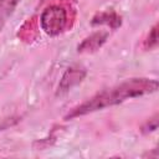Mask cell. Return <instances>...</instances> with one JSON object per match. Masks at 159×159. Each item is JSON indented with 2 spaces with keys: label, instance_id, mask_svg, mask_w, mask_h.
<instances>
[{
  "label": "cell",
  "instance_id": "obj_4",
  "mask_svg": "<svg viewBox=\"0 0 159 159\" xmlns=\"http://www.w3.org/2000/svg\"><path fill=\"white\" fill-rule=\"evenodd\" d=\"M109 34L107 31H97L83 39V41L77 46V52L80 53H92L99 50L107 41Z\"/></svg>",
  "mask_w": 159,
  "mask_h": 159
},
{
  "label": "cell",
  "instance_id": "obj_2",
  "mask_svg": "<svg viewBox=\"0 0 159 159\" xmlns=\"http://www.w3.org/2000/svg\"><path fill=\"white\" fill-rule=\"evenodd\" d=\"M68 22V14L65 6L52 4L47 6L40 15V25L48 36H58L62 34Z\"/></svg>",
  "mask_w": 159,
  "mask_h": 159
},
{
  "label": "cell",
  "instance_id": "obj_1",
  "mask_svg": "<svg viewBox=\"0 0 159 159\" xmlns=\"http://www.w3.org/2000/svg\"><path fill=\"white\" fill-rule=\"evenodd\" d=\"M158 89V81L153 78H130L116 86L108 87L97 92L84 102L73 107L66 116L65 120H70L77 117H82L116 104H119L127 99L140 97L144 94L153 93Z\"/></svg>",
  "mask_w": 159,
  "mask_h": 159
},
{
  "label": "cell",
  "instance_id": "obj_5",
  "mask_svg": "<svg viewBox=\"0 0 159 159\" xmlns=\"http://www.w3.org/2000/svg\"><path fill=\"white\" fill-rule=\"evenodd\" d=\"M91 24L93 26H96V25H107L112 30H116V29L120 27V25H122V16L118 12H116L114 10L101 11V12H97L92 17Z\"/></svg>",
  "mask_w": 159,
  "mask_h": 159
},
{
  "label": "cell",
  "instance_id": "obj_3",
  "mask_svg": "<svg viewBox=\"0 0 159 159\" xmlns=\"http://www.w3.org/2000/svg\"><path fill=\"white\" fill-rule=\"evenodd\" d=\"M86 75H87V71H86V68L83 66H81V65H72V66H70L65 71V73L62 75V77L60 80L56 94L61 96L63 93H67L75 86L80 84L84 80Z\"/></svg>",
  "mask_w": 159,
  "mask_h": 159
},
{
  "label": "cell",
  "instance_id": "obj_6",
  "mask_svg": "<svg viewBox=\"0 0 159 159\" xmlns=\"http://www.w3.org/2000/svg\"><path fill=\"white\" fill-rule=\"evenodd\" d=\"M21 0H0V32Z\"/></svg>",
  "mask_w": 159,
  "mask_h": 159
},
{
  "label": "cell",
  "instance_id": "obj_7",
  "mask_svg": "<svg viewBox=\"0 0 159 159\" xmlns=\"http://www.w3.org/2000/svg\"><path fill=\"white\" fill-rule=\"evenodd\" d=\"M143 46L145 50H153L158 46V24H154L153 27L149 30V34L147 35Z\"/></svg>",
  "mask_w": 159,
  "mask_h": 159
},
{
  "label": "cell",
  "instance_id": "obj_9",
  "mask_svg": "<svg viewBox=\"0 0 159 159\" xmlns=\"http://www.w3.org/2000/svg\"><path fill=\"white\" fill-rule=\"evenodd\" d=\"M19 120H20L19 117H10V118H6V119L1 120V122H0V130H5V129H7L9 127H12V125L16 124Z\"/></svg>",
  "mask_w": 159,
  "mask_h": 159
},
{
  "label": "cell",
  "instance_id": "obj_8",
  "mask_svg": "<svg viewBox=\"0 0 159 159\" xmlns=\"http://www.w3.org/2000/svg\"><path fill=\"white\" fill-rule=\"evenodd\" d=\"M158 129V113H155L152 118H149L142 127H140V132L143 134H148V133H152L154 130Z\"/></svg>",
  "mask_w": 159,
  "mask_h": 159
}]
</instances>
